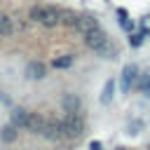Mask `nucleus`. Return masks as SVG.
<instances>
[{
	"label": "nucleus",
	"instance_id": "1",
	"mask_svg": "<svg viewBox=\"0 0 150 150\" xmlns=\"http://www.w3.org/2000/svg\"><path fill=\"white\" fill-rule=\"evenodd\" d=\"M28 19H33V21L47 26V28H54V26L61 23V9H56L52 5H35V7H30Z\"/></svg>",
	"mask_w": 150,
	"mask_h": 150
},
{
	"label": "nucleus",
	"instance_id": "2",
	"mask_svg": "<svg viewBox=\"0 0 150 150\" xmlns=\"http://www.w3.org/2000/svg\"><path fill=\"white\" fill-rule=\"evenodd\" d=\"M82 131H84V120L80 117V112H73V115L66 112V117L61 120V134H63V138H70V141L80 138Z\"/></svg>",
	"mask_w": 150,
	"mask_h": 150
},
{
	"label": "nucleus",
	"instance_id": "3",
	"mask_svg": "<svg viewBox=\"0 0 150 150\" xmlns=\"http://www.w3.org/2000/svg\"><path fill=\"white\" fill-rule=\"evenodd\" d=\"M84 45L94 52H101V54H108L110 52V45H108V35L101 30V28H94L89 33H84Z\"/></svg>",
	"mask_w": 150,
	"mask_h": 150
},
{
	"label": "nucleus",
	"instance_id": "4",
	"mask_svg": "<svg viewBox=\"0 0 150 150\" xmlns=\"http://www.w3.org/2000/svg\"><path fill=\"white\" fill-rule=\"evenodd\" d=\"M134 82H138V68H136L134 63H129V66H124V70H122V94L131 91Z\"/></svg>",
	"mask_w": 150,
	"mask_h": 150
},
{
	"label": "nucleus",
	"instance_id": "5",
	"mask_svg": "<svg viewBox=\"0 0 150 150\" xmlns=\"http://www.w3.org/2000/svg\"><path fill=\"white\" fill-rule=\"evenodd\" d=\"M42 136L49 138V141H59V138H63V134H61V120H56V117H47L45 129H42Z\"/></svg>",
	"mask_w": 150,
	"mask_h": 150
},
{
	"label": "nucleus",
	"instance_id": "6",
	"mask_svg": "<svg viewBox=\"0 0 150 150\" xmlns=\"http://www.w3.org/2000/svg\"><path fill=\"white\" fill-rule=\"evenodd\" d=\"M45 122H47L45 115H40V112H30V117H28V122H26V129H28L30 134H42Z\"/></svg>",
	"mask_w": 150,
	"mask_h": 150
},
{
	"label": "nucleus",
	"instance_id": "7",
	"mask_svg": "<svg viewBox=\"0 0 150 150\" xmlns=\"http://www.w3.org/2000/svg\"><path fill=\"white\" fill-rule=\"evenodd\" d=\"M75 28L84 35V33H89V30H94V28H98V21H96V16H91V14H82L80 19H77V23H75Z\"/></svg>",
	"mask_w": 150,
	"mask_h": 150
},
{
	"label": "nucleus",
	"instance_id": "8",
	"mask_svg": "<svg viewBox=\"0 0 150 150\" xmlns=\"http://www.w3.org/2000/svg\"><path fill=\"white\" fill-rule=\"evenodd\" d=\"M61 105H63V110H66L68 115L80 112V96H77V94H63V96H61Z\"/></svg>",
	"mask_w": 150,
	"mask_h": 150
},
{
	"label": "nucleus",
	"instance_id": "9",
	"mask_svg": "<svg viewBox=\"0 0 150 150\" xmlns=\"http://www.w3.org/2000/svg\"><path fill=\"white\" fill-rule=\"evenodd\" d=\"M45 75H47L45 63H40V61H30V63L26 66V77H30V80H42Z\"/></svg>",
	"mask_w": 150,
	"mask_h": 150
},
{
	"label": "nucleus",
	"instance_id": "10",
	"mask_svg": "<svg viewBox=\"0 0 150 150\" xmlns=\"http://www.w3.org/2000/svg\"><path fill=\"white\" fill-rule=\"evenodd\" d=\"M28 117H30V112H28V110H23V108H14V110H12V115H9L12 124H16L19 129H26Z\"/></svg>",
	"mask_w": 150,
	"mask_h": 150
},
{
	"label": "nucleus",
	"instance_id": "11",
	"mask_svg": "<svg viewBox=\"0 0 150 150\" xmlns=\"http://www.w3.org/2000/svg\"><path fill=\"white\" fill-rule=\"evenodd\" d=\"M16 30H19L16 21H14L12 16H7V14H2V16H0V35H12V33H16Z\"/></svg>",
	"mask_w": 150,
	"mask_h": 150
},
{
	"label": "nucleus",
	"instance_id": "12",
	"mask_svg": "<svg viewBox=\"0 0 150 150\" xmlns=\"http://www.w3.org/2000/svg\"><path fill=\"white\" fill-rule=\"evenodd\" d=\"M16 129H19V127L9 122V124H7V127L0 131V138H2L5 143H14V141H16V136H19V131H16Z\"/></svg>",
	"mask_w": 150,
	"mask_h": 150
},
{
	"label": "nucleus",
	"instance_id": "13",
	"mask_svg": "<svg viewBox=\"0 0 150 150\" xmlns=\"http://www.w3.org/2000/svg\"><path fill=\"white\" fill-rule=\"evenodd\" d=\"M77 19H80V16H77L75 12H70V9H61V23H63V26H75Z\"/></svg>",
	"mask_w": 150,
	"mask_h": 150
},
{
	"label": "nucleus",
	"instance_id": "14",
	"mask_svg": "<svg viewBox=\"0 0 150 150\" xmlns=\"http://www.w3.org/2000/svg\"><path fill=\"white\" fill-rule=\"evenodd\" d=\"M112 91H115V80H108L105 87H103V94H101V103H110L112 101Z\"/></svg>",
	"mask_w": 150,
	"mask_h": 150
},
{
	"label": "nucleus",
	"instance_id": "15",
	"mask_svg": "<svg viewBox=\"0 0 150 150\" xmlns=\"http://www.w3.org/2000/svg\"><path fill=\"white\" fill-rule=\"evenodd\" d=\"M138 89H141V94L150 96V73H145V75H138Z\"/></svg>",
	"mask_w": 150,
	"mask_h": 150
},
{
	"label": "nucleus",
	"instance_id": "16",
	"mask_svg": "<svg viewBox=\"0 0 150 150\" xmlns=\"http://www.w3.org/2000/svg\"><path fill=\"white\" fill-rule=\"evenodd\" d=\"M70 63H73V56H70V54L59 56V59H54V61H52V66H54V68H68Z\"/></svg>",
	"mask_w": 150,
	"mask_h": 150
},
{
	"label": "nucleus",
	"instance_id": "17",
	"mask_svg": "<svg viewBox=\"0 0 150 150\" xmlns=\"http://www.w3.org/2000/svg\"><path fill=\"white\" fill-rule=\"evenodd\" d=\"M145 35H148V30H145V28H143L141 33H134V35H129V45H131V47H138V45L143 42V38H145Z\"/></svg>",
	"mask_w": 150,
	"mask_h": 150
},
{
	"label": "nucleus",
	"instance_id": "18",
	"mask_svg": "<svg viewBox=\"0 0 150 150\" xmlns=\"http://www.w3.org/2000/svg\"><path fill=\"white\" fill-rule=\"evenodd\" d=\"M89 150H101V143H98V141H91V145H89Z\"/></svg>",
	"mask_w": 150,
	"mask_h": 150
}]
</instances>
